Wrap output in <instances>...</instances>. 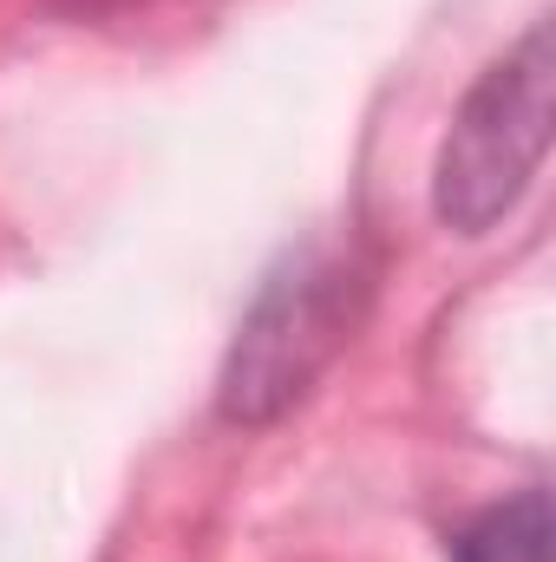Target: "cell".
I'll return each instance as SVG.
<instances>
[{
	"label": "cell",
	"mask_w": 556,
	"mask_h": 562,
	"mask_svg": "<svg viewBox=\"0 0 556 562\" xmlns=\"http://www.w3.org/2000/svg\"><path fill=\"white\" fill-rule=\"evenodd\" d=\"M374 294V269L354 249H301L256 288L223 380L216 413L230 425H276L308 386L327 373V360L354 340Z\"/></svg>",
	"instance_id": "cell-1"
},
{
	"label": "cell",
	"mask_w": 556,
	"mask_h": 562,
	"mask_svg": "<svg viewBox=\"0 0 556 562\" xmlns=\"http://www.w3.org/2000/svg\"><path fill=\"white\" fill-rule=\"evenodd\" d=\"M551 20H537L458 99L452 132L438 144V170H432V210L445 229L485 236L524 203V190L551 150Z\"/></svg>",
	"instance_id": "cell-2"
},
{
	"label": "cell",
	"mask_w": 556,
	"mask_h": 562,
	"mask_svg": "<svg viewBox=\"0 0 556 562\" xmlns=\"http://www.w3.org/2000/svg\"><path fill=\"white\" fill-rule=\"evenodd\" d=\"M452 562H551V497L531 484L452 530Z\"/></svg>",
	"instance_id": "cell-3"
}]
</instances>
